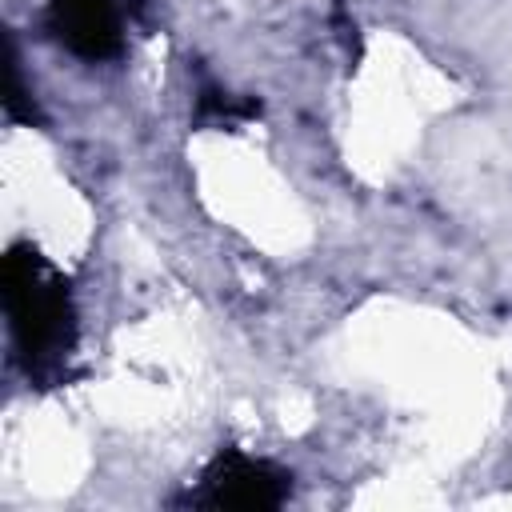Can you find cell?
<instances>
[{"mask_svg":"<svg viewBox=\"0 0 512 512\" xmlns=\"http://www.w3.org/2000/svg\"><path fill=\"white\" fill-rule=\"evenodd\" d=\"M4 308H8V328L28 360V368L44 372L60 364L72 348L76 336V316H72V296L64 276L32 248H12L4 260Z\"/></svg>","mask_w":512,"mask_h":512,"instance_id":"6da1fadb","label":"cell"},{"mask_svg":"<svg viewBox=\"0 0 512 512\" xmlns=\"http://www.w3.org/2000/svg\"><path fill=\"white\" fill-rule=\"evenodd\" d=\"M284 472L244 452H220L204 472V504L224 508H276L284 500Z\"/></svg>","mask_w":512,"mask_h":512,"instance_id":"7a4b0ae2","label":"cell"},{"mask_svg":"<svg viewBox=\"0 0 512 512\" xmlns=\"http://www.w3.org/2000/svg\"><path fill=\"white\" fill-rule=\"evenodd\" d=\"M56 40L80 60H112L120 52L116 0H48Z\"/></svg>","mask_w":512,"mask_h":512,"instance_id":"3957f363","label":"cell"}]
</instances>
